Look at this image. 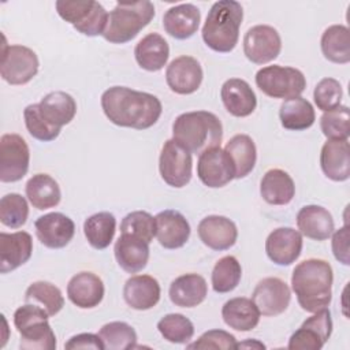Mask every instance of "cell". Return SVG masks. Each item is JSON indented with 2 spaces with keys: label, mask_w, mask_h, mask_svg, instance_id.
Segmentation results:
<instances>
[{
  "label": "cell",
  "mask_w": 350,
  "mask_h": 350,
  "mask_svg": "<svg viewBox=\"0 0 350 350\" xmlns=\"http://www.w3.org/2000/svg\"><path fill=\"white\" fill-rule=\"evenodd\" d=\"M38 57L36 52L25 45L3 44L0 75L10 85H25L38 72Z\"/></svg>",
  "instance_id": "obj_9"
},
{
  "label": "cell",
  "mask_w": 350,
  "mask_h": 350,
  "mask_svg": "<svg viewBox=\"0 0 350 350\" xmlns=\"http://www.w3.org/2000/svg\"><path fill=\"white\" fill-rule=\"evenodd\" d=\"M116 231V219L109 212H98L89 216L83 223V234L89 245L97 250L107 249Z\"/></svg>",
  "instance_id": "obj_38"
},
{
  "label": "cell",
  "mask_w": 350,
  "mask_h": 350,
  "mask_svg": "<svg viewBox=\"0 0 350 350\" xmlns=\"http://www.w3.org/2000/svg\"><path fill=\"white\" fill-rule=\"evenodd\" d=\"M120 232L134 235L148 243L156 237V220L145 211H134L126 215L120 223Z\"/></svg>",
  "instance_id": "obj_45"
},
{
  "label": "cell",
  "mask_w": 350,
  "mask_h": 350,
  "mask_svg": "<svg viewBox=\"0 0 350 350\" xmlns=\"http://www.w3.org/2000/svg\"><path fill=\"white\" fill-rule=\"evenodd\" d=\"M33 253V239L26 231L0 232V272L8 273L25 262Z\"/></svg>",
  "instance_id": "obj_21"
},
{
  "label": "cell",
  "mask_w": 350,
  "mask_h": 350,
  "mask_svg": "<svg viewBox=\"0 0 350 350\" xmlns=\"http://www.w3.org/2000/svg\"><path fill=\"white\" fill-rule=\"evenodd\" d=\"M191 170V153L175 139H167L159 157V171L163 180L171 187L180 189L190 182Z\"/></svg>",
  "instance_id": "obj_10"
},
{
  "label": "cell",
  "mask_w": 350,
  "mask_h": 350,
  "mask_svg": "<svg viewBox=\"0 0 350 350\" xmlns=\"http://www.w3.org/2000/svg\"><path fill=\"white\" fill-rule=\"evenodd\" d=\"M23 119H25V124L29 134L38 141L49 142L56 139L60 134L62 129L55 127L45 120V118L40 112L38 104L27 105L23 109Z\"/></svg>",
  "instance_id": "obj_46"
},
{
  "label": "cell",
  "mask_w": 350,
  "mask_h": 350,
  "mask_svg": "<svg viewBox=\"0 0 350 350\" xmlns=\"http://www.w3.org/2000/svg\"><path fill=\"white\" fill-rule=\"evenodd\" d=\"M343 96L342 85L335 78H323L313 90V98L319 109L323 112L332 111L340 105Z\"/></svg>",
  "instance_id": "obj_47"
},
{
  "label": "cell",
  "mask_w": 350,
  "mask_h": 350,
  "mask_svg": "<svg viewBox=\"0 0 350 350\" xmlns=\"http://www.w3.org/2000/svg\"><path fill=\"white\" fill-rule=\"evenodd\" d=\"M242 19L243 8L241 3L234 0L213 3L201 31L206 46L219 53L231 52L238 44Z\"/></svg>",
  "instance_id": "obj_4"
},
{
  "label": "cell",
  "mask_w": 350,
  "mask_h": 350,
  "mask_svg": "<svg viewBox=\"0 0 350 350\" xmlns=\"http://www.w3.org/2000/svg\"><path fill=\"white\" fill-rule=\"evenodd\" d=\"M67 350H78V349H93V350H104V345L98 336V334L83 332L74 335L64 345Z\"/></svg>",
  "instance_id": "obj_50"
},
{
  "label": "cell",
  "mask_w": 350,
  "mask_h": 350,
  "mask_svg": "<svg viewBox=\"0 0 350 350\" xmlns=\"http://www.w3.org/2000/svg\"><path fill=\"white\" fill-rule=\"evenodd\" d=\"M187 349H237V339L232 334L224 329H209L204 332L197 340L189 343Z\"/></svg>",
  "instance_id": "obj_48"
},
{
  "label": "cell",
  "mask_w": 350,
  "mask_h": 350,
  "mask_svg": "<svg viewBox=\"0 0 350 350\" xmlns=\"http://www.w3.org/2000/svg\"><path fill=\"white\" fill-rule=\"evenodd\" d=\"M161 295V288L150 275H135L126 280L123 287V298L126 304L135 310H148L154 308Z\"/></svg>",
  "instance_id": "obj_25"
},
{
  "label": "cell",
  "mask_w": 350,
  "mask_h": 350,
  "mask_svg": "<svg viewBox=\"0 0 350 350\" xmlns=\"http://www.w3.org/2000/svg\"><path fill=\"white\" fill-rule=\"evenodd\" d=\"M201 12L191 3H183L168 8L163 16L165 33L176 40H187L193 37L200 26Z\"/></svg>",
  "instance_id": "obj_26"
},
{
  "label": "cell",
  "mask_w": 350,
  "mask_h": 350,
  "mask_svg": "<svg viewBox=\"0 0 350 350\" xmlns=\"http://www.w3.org/2000/svg\"><path fill=\"white\" fill-rule=\"evenodd\" d=\"M25 302L41 306L46 310L49 317L57 314L64 306V298L60 288L45 280L34 282L26 288Z\"/></svg>",
  "instance_id": "obj_39"
},
{
  "label": "cell",
  "mask_w": 350,
  "mask_h": 350,
  "mask_svg": "<svg viewBox=\"0 0 350 350\" xmlns=\"http://www.w3.org/2000/svg\"><path fill=\"white\" fill-rule=\"evenodd\" d=\"M302 234L291 227H279L269 232L265 241L268 258L276 265H291L301 256Z\"/></svg>",
  "instance_id": "obj_18"
},
{
  "label": "cell",
  "mask_w": 350,
  "mask_h": 350,
  "mask_svg": "<svg viewBox=\"0 0 350 350\" xmlns=\"http://www.w3.org/2000/svg\"><path fill=\"white\" fill-rule=\"evenodd\" d=\"M59 16L72 25V27L83 36H103L108 12L94 0H57L55 3Z\"/></svg>",
  "instance_id": "obj_7"
},
{
  "label": "cell",
  "mask_w": 350,
  "mask_h": 350,
  "mask_svg": "<svg viewBox=\"0 0 350 350\" xmlns=\"http://www.w3.org/2000/svg\"><path fill=\"white\" fill-rule=\"evenodd\" d=\"M101 108L108 120L119 127L146 130L163 112L161 101L146 92L112 86L101 94Z\"/></svg>",
  "instance_id": "obj_1"
},
{
  "label": "cell",
  "mask_w": 350,
  "mask_h": 350,
  "mask_svg": "<svg viewBox=\"0 0 350 350\" xmlns=\"http://www.w3.org/2000/svg\"><path fill=\"white\" fill-rule=\"evenodd\" d=\"M260 194L271 205H287L295 196V185L284 170L272 168L260 182Z\"/></svg>",
  "instance_id": "obj_31"
},
{
  "label": "cell",
  "mask_w": 350,
  "mask_h": 350,
  "mask_svg": "<svg viewBox=\"0 0 350 350\" xmlns=\"http://www.w3.org/2000/svg\"><path fill=\"white\" fill-rule=\"evenodd\" d=\"M197 175L205 186L217 189L235 179V170L228 153L217 146L200 154L197 163Z\"/></svg>",
  "instance_id": "obj_14"
},
{
  "label": "cell",
  "mask_w": 350,
  "mask_h": 350,
  "mask_svg": "<svg viewBox=\"0 0 350 350\" xmlns=\"http://www.w3.org/2000/svg\"><path fill=\"white\" fill-rule=\"evenodd\" d=\"M242 278V267L234 256L221 257L212 269V288L219 294H226L237 288Z\"/></svg>",
  "instance_id": "obj_40"
},
{
  "label": "cell",
  "mask_w": 350,
  "mask_h": 350,
  "mask_svg": "<svg viewBox=\"0 0 350 350\" xmlns=\"http://www.w3.org/2000/svg\"><path fill=\"white\" fill-rule=\"evenodd\" d=\"M282 51V38L269 25H256L243 37V53L254 64H267L275 60Z\"/></svg>",
  "instance_id": "obj_12"
},
{
  "label": "cell",
  "mask_w": 350,
  "mask_h": 350,
  "mask_svg": "<svg viewBox=\"0 0 350 350\" xmlns=\"http://www.w3.org/2000/svg\"><path fill=\"white\" fill-rule=\"evenodd\" d=\"M221 317L230 328L246 332L257 327L260 321V312L252 299L235 297L223 305Z\"/></svg>",
  "instance_id": "obj_33"
},
{
  "label": "cell",
  "mask_w": 350,
  "mask_h": 350,
  "mask_svg": "<svg viewBox=\"0 0 350 350\" xmlns=\"http://www.w3.org/2000/svg\"><path fill=\"white\" fill-rule=\"evenodd\" d=\"M38 107L45 120L59 129L68 124L77 113V103L74 97L62 90L51 92L44 96L38 103Z\"/></svg>",
  "instance_id": "obj_32"
},
{
  "label": "cell",
  "mask_w": 350,
  "mask_h": 350,
  "mask_svg": "<svg viewBox=\"0 0 350 350\" xmlns=\"http://www.w3.org/2000/svg\"><path fill=\"white\" fill-rule=\"evenodd\" d=\"M29 216V205L18 193H8L0 200V221L10 228L22 227Z\"/></svg>",
  "instance_id": "obj_43"
},
{
  "label": "cell",
  "mask_w": 350,
  "mask_h": 350,
  "mask_svg": "<svg viewBox=\"0 0 350 350\" xmlns=\"http://www.w3.org/2000/svg\"><path fill=\"white\" fill-rule=\"evenodd\" d=\"M332 282V267L321 258L301 261L291 275V288L297 295V301L309 313L324 309L331 304Z\"/></svg>",
  "instance_id": "obj_2"
},
{
  "label": "cell",
  "mask_w": 350,
  "mask_h": 350,
  "mask_svg": "<svg viewBox=\"0 0 350 350\" xmlns=\"http://www.w3.org/2000/svg\"><path fill=\"white\" fill-rule=\"evenodd\" d=\"M156 238L165 249H179L190 238V224L187 219L175 209H165L154 216Z\"/></svg>",
  "instance_id": "obj_20"
},
{
  "label": "cell",
  "mask_w": 350,
  "mask_h": 350,
  "mask_svg": "<svg viewBox=\"0 0 350 350\" xmlns=\"http://www.w3.org/2000/svg\"><path fill=\"white\" fill-rule=\"evenodd\" d=\"M134 56L141 68L156 72L167 64L170 46L163 36L159 33H149L135 45Z\"/></svg>",
  "instance_id": "obj_30"
},
{
  "label": "cell",
  "mask_w": 350,
  "mask_h": 350,
  "mask_svg": "<svg viewBox=\"0 0 350 350\" xmlns=\"http://www.w3.org/2000/svg\"><path fill=\"white\" fill-rule=\"evenodd\" d=\"M26 197L29 202L40 211L59 205L62 191L59 183L48 174H36L26 183Z\"/></svg>",
  "instance_id": "obj_34"
},
{
  "label": "cell",
  "mask_w": 350,
  "mask_h": 350,
  "mask_svg": "<svg viewBox=\"0 0 350 350\" xmlns=\"http://www.w3.org/2000/svg\"><path fill=\"white\" fill-rule=\"evenodd\" d=\"M154 14V5L148 0L118 1L108 14V23L103 37L111 44H126L152 22Z\"/></svg>",
  "instance_id": "obj_5"
},
{
  "label": "cell",
  "mask_w": 350,
  "mask_h": 350,
  "mask_svg": "<svg viewBox=\"0 0 350 350\" xmlns=\"http://www.w3.org/2000/svg\"><path fill=\"white\" fill-rule=\"evenodd\" d=\"M30 152L19 134H4L0 138V180L12 183L21 180L29 170Z\"/></svg>",
  "instance_id": "obj_11"
},
{
  "label": "cell",
  "mask_w": 350,
  "mask_h": 350,
  "mask_svg": "<svg viewBox=\"0 0 350 350\" xmlns=\"http://www.w3.org/2000/svg\"><path fill=\"white\" fill-rule=\"evenodd\" d=\"M280 123L286 130L302 131L313 126L316 113L313 105L304 97L284 100L279 108Z\"/></svg>",
  "instance_id": "obj_35"
},
{
  "label": "cell",
  "mask_w": 350,
  "mask_h": 350,
  "mask_svg": "<svg viewBox=\"0 0 350 350\" xmlns=\"http://www.w3.org/2000/svg\"><path fill=\"white\" fill-rule=\"evenodd\" d=\"M49 314L36 304H25L14 313V325L21 335L22 350H55L56 336L48 323Z\"/></svg>",
  "instance_id": "obj_6"
},
{
  "label": "cell",
  "mask_w": 350,
  "mask_h": 350,
  "mask_svg": "<svg viewBox=\"0 0 350 350\" xmlns=\"http://www.w3.org/2000/svg\"><path fill=\"white\" fill-rule=\"evenodd\" d=\"M204 78L202 67L193 56H179L174 59L165 70L168 88L176 94H191L198 90Z\"/></svg>",
  "instance_id": "obj_16"
},
{
  "label": "cell",
  "mask_w": 350,
  "mask_h": 350,
  "mask_svg": "<svg viewBox=\"0 0 350 350\" xmlns=\"http://www.w3.org/2000/svg\"><path fill=\"white\" fill-rule=\"evenodd\" d=\"M349 226L345 224L343 227H340L339 230H336L335 232H332V253L334 257L342 262L343 265H349L350 264V252H349Z\"/></svg>",
  "instance_id": "obj_49"
},
{
  "label": "cell",
  "mask_w": 350,
  "mask_h": 350,
  "mask_svg": "<svg viewBox=\"0 0 350 350\" xmlns=\"http://www.w3.org/2000/svg\"><path fill=\"white\" fill-rule=\"evenodd\" d=\"M256 85L272 98L288 100L301 96L306 88V79L298 68L273 64L257 71Z\"/></svg>",
  "instance_id": "obj_8"
},
{
  "label": "cell",
  "mask_w": 350,
  "mask_h": 350,
  "mask_svg": "<svg viewBox=\"0 0 350 350\" xmlns=\"http://www.w3.org/2000/svg\"><path fill=\"white\" fill-rule=\"evenodd\" d=\"M104 283L93 272L82 271L74 275L67 284L68 299L81 309L96 308L104 298Z\"/></svg>",
  "instance_id": "obj_24"
},
{
  "label": "cell",
  "mask_w": 350,
  "mask_h": 350,
  "mask_svg": "<svg viewBox=\"0 0 350 350\" xmlns=\"http://www.w3.org/2000/svg\"><path fill=\"white\" fill-rule=\"evenodd\" d=\"M320 167L324 175L334 182H345L350 178V145L349 139H328L320 152Z\"/></svg>",
  "instance_id": "obj_23"
},
{
  "label": "cell",
  "mask_w": 350,
  "mask_h": 350,
  "mask_svg": "<svg viewBox=\"0 0 350 350\" xmlns=\"http://www.w3.org/2000/svg\"><path fill=\"white\" fill-rule=\"evenodd\" d=\"M172 139L190 153L202 152L220 146L223 126L220 119L209 111H191L180 113L172 123Z\"/></svg>",
  "instance_id": "obj_3"
},
{
  "label": "cell",
  "mask_w": 350,
  "mask_h": 350,
  "mask_svg": "<svg viewBox=\"0 0 350 350\" xmlns=\"http://www.w3.org/2000/svg\"><path fill=\"white\" fill-rule=\"evenodd\" d=\"M157 329L161 336L176 345H183L191 340L194 335L193 323L180 313H168L157 323Z\"/></svg>",
  "instance_id": "obj_42"
},
{
  "label": "cell",
  "mask_w": 350,
  "mask_h": 350,
  "mask_svg": "<svg viewBox=\"0 0 350 350\" xmlns=\"http://www.w3.org/2000/svg\"><path fill=\"white\" fill-rule=\"evenodd\" d=\"M297 227L302 235L313 241H325L335 230L332 215L320 205L302 206L297 213Z\"/></svg>",
  "instance_id": "obj_28"
},
{
  "label": "cell",
  "mask_w": 350,
  "mask_h": 350,
  "mask_svg": "<svg viewBox=\"0 0 350 350\" xmlns=\"http://www.w3.org/2000/svg\"><path fill=\"white\" fill-rule=\"evenodd\" d=\"M320 46L324 57L336 64L350 62V33L343 25L327 27L321 36Z\"/></svg>",
  "instance_id": "obj_37"
},
{
  "label": "cell",
  "mask_w": 350,
  "mask_h": 350,
  "mask_svg": "<svg viewBox=\"0 0 350 350\" xmlns=\"http://www.w3.org/2000/svg\"><path fill=\"white\" fill-rule=\"evenodd\" d=\"M170 299L180 308H194L204 302L208 294V284L198 273H185L170 284Z\"/></svg>",
  "instance_id": "obj_29"
},
{
  "label": "cell",
  "mask_w": 350,
  "mask_h": 350,
  "mask_svg": "<svg viewBox=\"0 0 350 350\" xmlns=\"http://www.w3.org/2000/svg\"><path fill=\"white\" fill-rule=\"evenodd\" d=\"M237 347H258V349H265V345L257 340H246L243 343H237Z\"/></svg>",
  "instance_id": "obj_51"
},
{
  "label": "cell",
  "mask_w": 350,
  "mask_h": 350,
  "mask_svg": "<svg viewBox=\"0 0 350 350\" xmlns=\"http://www.w3.org/2000/svg\"><path fill=\"white\" fill-rule=\"evenodd\" d=\"M252 301L262 316H278L283 313L291 301L288 284L279 278H264L253 290Z\"/></svg>",
  "instance_id": "obj_15"
},
{
  "label": "cell",
  "mask_w": 350,
  "mask_h": 350,
  "mask_svg": "<svg viewBox=\"0 0 350 350\" xmlns=\"http://www.w3.org/2000/svg\"><path fill=\"white\" fill-rule=\"evenodd\" d=\"M98 336L107 350H126L137 346V332L124 321L104 324L98 331Z\"/></svg>",
  "instance_id": "obj_41"
},
{
  "label": "cell",
  "mask_w": 350,
  "mask_h": 350,
  "mask_svg": "<svg viewBox=\"0 0 350 350\" xmlns=\"http://www.w3.org/2000/svg\"><path fill=\"white\" fill-rule=\"evenodd\" d=\"M224 150L234 164L235 179H242L253 171L257 160V149L252 137L247 134H237L230 138Z\"/></svg>",
  "instance_id": "obj_36"
},
{
  "label": "cell",
  "mask_w": 350,
  "mask_h": 350,
  "mask_svg": "<svg viewBox=\"0 0 350 350\" xmlns=\"http://www.w3.org/2000/svg\"><path fill=\"white\" fill-rule=\"evenodd\" d=\"M332 332V319L331 312L324 308L314 312L308 317L301 327L290 336L287 347L291 350L306 349V350H320L325 342L329 339Z\"/></svg>",
  "instance_id": "obj_13"
},
{
  "label": "cell",
  "mask_w": 350,
  "mask_h": 350,
  "mask_svg": "<svg viewBox=\"0 0 350 350\" xmlns=\"http://www.w3.org/2000/svg\"><path fill=\"white\" fill-rule=\"evenodd\" d=\"M320 129L328 139H349L350 135V111L346 105H339L327 111L320 118Z\"/></svg>",
  "instance_id": "obj_44"
},
{
  "label": "cell",
  "mask_w": 350,
  "mask_h": 350,
  "mask_svg": "<svg viewBox=\"0 0 350 350\" xmlns=\"http://www.w3.org/2000/svg\"><path fill=\"white\" fill-rule=\"evenodd\" d=\"M201 242L212 250H227L232 247L238 238V230L232 220L220 215L204 217L197 227Z\"/></svg>",
  "instance_id": "obj_19"
},
{
  "label": "cell",
  "mask_w": 350,
  "mask_h": 350,
  "mask_svg": "<svg viewBox=\"0 0 350 350\" xmlns=\"http://www.w3.org/2000/svg\"><path fill=\"white\" fill-rule=\"evenodd\" d=\"M118 265L129 272L137 273L142 271L149 260V243L130 234H122L113 247Z\"/></svg>",
  "instance_id": "obj_27"
},
{
  "label": "cell",
  "mask_w": 350,
  "mask_h": 350,
  "mask_svg": "<svg viewBox=\"0 0 350 350\" xmlns=\"http://www.w3.org/2000/svg\"><path fill=\"white\" fill-rule=\"evenodd\" d=\"M220 97L228 113L237 118L252 115L257 107V97L250 85L241 78L227 79L220 89Z\"/></svg>",
  "instance_id": "obj_22"
},
{
  "label": "cell",
  "mask_w": 350,
  "mask_h": 350,
  "mask_svg": "<svg viewBox=\"0 0 350 350\" xmlns=\"http://www.w3.org/2000/svg\"><path fill=\"white\" fill-rule=\"evenodd\" d=\"M38 241L49 249H62L70 243L75 234L74 221L60 212H51L34 221Z\"/></svg>",
  "instance_id": "obj_17"
}]
</instances>
